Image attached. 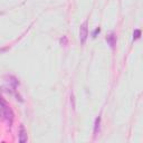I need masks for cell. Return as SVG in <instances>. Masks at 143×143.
<instances>
[{
  "mask_svg": "<svg viewBox=\"0 0 143 143\" xmlns=\"http://www.w3.org/2000/svg\"><path fill=\"white\" fill-rule=\"evenodd\" d=\"M15 114L11 110V107L7 104V102L3 100L2 97H0V121H5L8 123V125L13 124Z\"/></svg>",
  "mask_w": 143,
  "mask_h": 143,
  "instance_id": "cell-1",
  "label": "cell"
},
{
  "mask_svg": "<svg viewBox=\"0 0 143 143\" xmlns=\"http://www.w3.org/2000/svg\"><path fill=\"white\" fill-rule=\"evenodd\" d=\"M27 140H28V136H27V131L25 129V126H23V124H20V126H19V142H27Z\"/></svg>",
  "mask_w": 143,
  "mask_h": 143,
  "instance_id": "cell-3",
  "label": "cell"
},
{
  "mask_svg": "<svg viewBox=\"0 0 143 143\" xmlns=\"http://www.w3.org/2000/svg\"><path fill=\"white\" fill-rule=\"evenodd\" d=\"M100 128H101V115H98L94 124V139H96L98 132H100Z\"/></svg>",
  "mask_w": 143,
  "mask_h": 143,
  "instance_id": "cell-5",
  "label": "cell"
},
{
  "mask_svg": "<svg viewBox=\"0 0 143 143\" xmlns=\"http://www.w3.org/2000/svg\"><path fill=\"white\" fill-rule=\"evenodd\" d=\"M88 23L87 21H84L82 23L81 28H79V40H81V44L82 45H84L86 43V39L88 37Z\"/></svg>",
  "mask_w": 143,
  "mask_h": 143,
  "instance_id": "cell-2",
  "label": "cell"
},
{
  "mask_svg": "<svg viewBox=\"0 0 143 143\" xmlns=\"http://www.w3.org/2000/svg\"><path fill=\"white\" fill-rule=\"evenodd\" d=\"M61 44H62V45H64V46L67 45V37H66V36H63V37L61 38Z\"/></svg>",
  "mask_w": 143,
  "mask_h": 143,
  "instance_id": "cell-8",
  "label": "cell"
},
{
  "mask_svg": "<svg viewBox=\"0 0 143 143\" xmlns=\"http://www.w3.org/2000/svg\"><path fill=\"white\" fill-rule=\"evenodd\" d=\"M106 41L111 47H112V48H114L115 45H116V35H115L113 31L112 33H110L106 36Z\"/></svg>",
  "mask_w": 143,
  "mask_h": 143,
  "instance_id": "cell-4",
  "label": "cell"
},
{
  "mask_svg": "<svg viewBox=\"0 0 143 143\" xmlns=\"http://www.w3.org/2000/svg\"><path fill=\"white\" fill-rule=\"evenodd\" d=\"M100 31H101V28L100 27H97L96 29H95L94 31H93V34H92V36H93V38H96L97 37V35L100 34Z\"/></svg>",
  "mask_w": 143,
  "mask_h": 143,
  "instance_id": "cell-7",
  "label": "cell"
},
{
  "mask_svg": "<svg viewBox=\"0 0 143 143\" xmlns=\"http://www.w3.org/2000/svg\"><path fill=\"white\" fill-rule=\"evenodd\" d=\"M141 37V30L140 29H135L133 33V40H136V39H139Z\"/></svg>",
  "mask_w": 143,
  "mask_h": 143,
  "instance_id": "cell-6",
  "label": "cell"
}]
</instances>
